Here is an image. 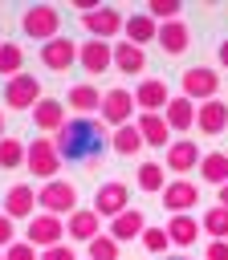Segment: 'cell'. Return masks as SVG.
Wrapping results in <instances>:
<instances>
[{
	"mask_svg": "<svg viewBox=\"0 0 228 260\" xmlns=\"http://www.w3.org/2000/svg\"><path fill=\"white\" fill-rule=\"evenodd\" d=\"M122 32H126V41H130V45H138V49H142L147 41H155V37H159V24H155L147 12H134V16L122 24Z\"/></svg>",
	"mask_w": 228,
	"mask_h": 260,
	"instance_id": "484cf974",
	"label": "cell"
},
{
	"mask_svg": "<svg viewBox=\"0 0 228 260\" xmlns=\"http://www.w3.org/2000/svg\"><path fill=\"white\" fill-rule=\"evenodd\" d=\"M208 260H228V240H208Z\"/></svg>",
	"mask_w": 228,
	"mask_h": 260,
	"instance_id": "ab89813d",
	"label": "cell"
},
{
	"mask_svg": "<svg viewBox=\"0 0 228 260\" xmlns=\"http://www.w3.org/2000/svg\"><path fill=\"white\" fill-rule=\"evenodd\" d=\"M41 260H77V252H73L69 244H53V248L41 252Z\"/></svg>",
	"mask_w": 228,
	"mask_h": 260,
	"instance_id": "f35d334b",
	"label": "cell"
},
{
	"mask_svg": "<svg viewBox=\"0 0 228 260\" xmlns=\"http://www.w3.org/2000/svg\"><path fill=\"white\" fill-rule=\"evenodd\" d=\"M24 73V49L16 41H4L0 45V77H16Z\"/></svg>",
	"mask_w": 228,
	"mask_h": 260,
	"instance_id": "f546056e",
	"label": "cell"
},
{
	"mask_svg": "<svg viewBox=\"0 0 228 260\" xmlns=\"http://www.w3.org/2000/svg\"><path fill=\"white\" fill-rule=\"evenodd\" d=\"M4 260H41V256H37V248L28 240H16V244L4 248Z\"/></svg>",
	"mask_w": 228,
	"mask_h": 260,
	"instance_id": "8d00e7d4",
	"label": "cell"
},
{
	"mask_svg": "<svg viewBox=\"0 0 228 260\" xmlns=\"http://www.w3.org/2000/svg\"><path fill=\"white\" fill-rule=\"evenodd\" d=\"M167 81L163 77H142L138 81V89H134V106H138V114H163L167 110Z\"/></svg>",
	"mask_w": 228,
	"mask_h": 260,
	"instance_id": "4fadbf2b",
	"label": "cell"
},
{
	"mask_svg": "<svg viewBox=\"0 0 228 260\" xmlns=\"http://www.w3.org/2000/svg\"><path fill=\"white\" fill-rule=\"evenodd\" d=\"M200 228L212 236V240H228V207H208L204 211V219H200Z\"/></svg>",
	"mask_w": 228,
	"mask_h": 260,
	"instance_id": "4dcf8cb0",
	"label": "cell"
},
{
	"mask_svg": "<svg viewBox=\"0 0 228 260\" xmlns=\"http://www.w3.org/2000/svg\"><path fill=\"white\" fill-rule=\"evenodd\" d=\"M65 232L73 236V240H81V244H90L94 236H102V223H98V211L94 207H77L69 219H65Z\"/></svg>",
	"mask_w": 228,
	"mask_h": 260,
	"instance_id": "44dd1931",
	"label": "cell"
},
{
	"mask_svg": "<svg viewBox=\"0 0 228 260\" xmlns=\"http://www.w3.org/2000/svg\"><path fill=\"white\" fill-rule=\"evenodd\" d=\"M41 102V81L33 73H16L4 81V106L8 110H33Z\"/></svg>",
	"mask_w": 228,
	"mask_h": 260,
	"instance_id": "8992f818",
	"label": "cell"
},
{
	"mask_svg": "<svg viewBox=\"0 0 228 260\" xmlns=\"http://www.w3.org/2000/svg\"><path fill=\"white\" fill-rule=\"evenodd\" d=\"M200 158H204V150H200L191 138H171V146L163 150V162H167V171H175L179 179H183L187 171H195V167H200Z\"/></svg>",
	"mask_w": 228,
	"mask_h": 260,
	"instance_id": "30bf717a",
	"label": "cell"
},
{
	"mask_svg": "<svg viewBox=\"0 0 228 260\" xmlns=\"http://www.w3.org/2000/svg\"><path fill=\"white\" fill-rule=\"evenodd\" d=\"M122 24H126V20H122V12H118L114 4H98L94 12L81 16V28H90L94 41H110V37H118Z\"/></svg>",
	"mask_w": 228,
	"mask_h": 260,
	"instance_id": "ba28073f",
	"label": "cell"
},
{
	"mask_svg": "<svg viewBox=\"0 0 228 260\" xmlns=\"http://www.w3.org/2000/svg\"><path fill=\"white\" fill-rule=\"evenodd\" d=\"M110 150H114V154H122V158H134V154L142 150V134H138V126H134V122L118 126V130H114V138H110Z\"/></svg>",
	"mask_w": 228,
	"mask_h": 260,
	"instance_id": "4316f807",
	"label": "cell"
},
{
	"mask_svg": "<svg viewBox=\"0 0 228 260\" xmlns=\"http://www.w3.org/2000/svg\"><path fill=\"white\" fill-rule=\"evenodd\" d=\"M86 260H118V244L102 232V236H94V240L86 244Z\"/></svg>",
	"mask_w": 228,
	"mask_h": 260,
	"instance_id": "e575fe53",
	"label": "cell"
},
{
	"mask_svg": "<svg viewBox=\"0 0 228 260\" xmlns=\"http://www.w3.org/2000/svg\"><path fill=\"white\" fill-rule=\"evenodd\" d=\"M134 126H138V134H142V146H155V150H167V146H171V130H167L163 114H138Z\"/></svg>",
	"mask_w": 228,
	"mask_h": 260,
	"instance_id": "e0dca14e",
	"label": "cell"
},
{
	"mask_svg": "<svg viewBox=\"0 0 228 260\" xmlns=\"http://www.w3.org/2000/svg\"><path fill=\"white\" fill-rule=\"evenodd\" d=\"M126 207H130V187H126V183L110 179V183H102V187L94 191V211H98V219H114V215H122Z\"/></svg>",
	"mask_w": 228,
	"mask_h": 260,
	"instance_id": "52a82bcc",
	"label": "cell"
},
{
	"mask_svg": "<svg viewBox=\"0 0 228 260\" xmlns=\"http://www.w3.org/2000/svg\"><path fill=\"white\" fill-rule=\"evenodd\" d=\"M0 138H4V114H0Z\"/></svg>",
	"mask_w": 228,
	"mask_h": 260,
	"instance_id": "ee69618b",
	"label": "cell"
},
{
	"mask_svg": "<svg viewBox=\"0 0 228 260\" xmlns=\"http://www.w3.org/2000/svg\"><path fill=\"white\" fill-rule=\"evenodd\" d=\"M163 122H167V130H191L195 126V102L183 98V93H175L167 102V110H163Z\"/></svg>",
	"mask_w": 228,
	"mask_h": 260,
	"instance_id": "ffe728a7",
	"label": "cell"
},
{
	"mask_svg": "<svg viewBox=\"0 0 228 260\" xmlns=\"http://www.w3.org/2000/svg\"><path fill=\"white\" fill-rule=\"evenodd\" d=\"M0 45H4V41H0Z\"/></svg>",
	"mask_w": 228,
	"mask_h": 260,
	"instance_id": "bcb514c9",
	"label": "cell"
},
{
	"mask_svg": "<svg viewBox=\"0 0 228 260\" xmlns=\"http://www.w3.org/2000/svg\"><path fill=\"white\" fill-rule=\"evenodd\" d=\"M37 191L28 187V183H12L8 191H4V215L8 219H33L37 211Z\"/></svg>",
	"mask_w": 228,
	"mask_h": 260,
	"instance_id": "9a60e30c",
	"label": "cell"
},
{
	"mask_svg": "<svg viewBox=\"0 0 228 260\" xmlns=\"http://www.w3.org/2000/svg\"><path fill=\"white\" fill-rule=\"evenodd\" d=\"M41 61H45V69L61 73V69H69V65L77 61V45H73L69 37H53V41L41 45Z\"/></svg>",
	"mask_w": 228,
	"mask_h": 260,
	"instance_id": "2e32d148",
	"label": "cell"
},
{
	"mask_svg": "<svg viewBox=\"0 0 228 260\" xmlns=\"http://www.w3.org/2000/svg\"><path fill=\"white\" fill-rule=\"evenodd\" d=\"M77 65L86 69V73H106L110 65H114V45L110 41H81L77 45Z\"/></svg>",
	"mask_w": 228,
	"mask_h": 260,
	"instance_id": "7c38bea8",
	"label": "cell"
},
{
	"mask_svg": "<svg viewBox=\"0 0 228 260\" xmlns=\"http://www.w3.org/2000/svg\"><path fill=\"white\" fill-rule=\"evenodd\" d=\"M20 28L33 37V41H53V37H61L57 28H61V16H57V8L53 4H33L24 16H20Z\"/></svg>",
	"mask_w": 228,
	"mask_h": 260,
	"instance_id": "277c9868",
	"label": "cell"
},
{
	"mask_svg": "<svg viewBox=\"0 0 228 260\" xmlns=\"http://www.w3.org/2000/svg\"><path fill=\"white\" fill-rule=\"evenodd\" d=\"M33 126H41V130H61L65 126V106L57 102V98H41L37 106H33Z\"/></svg>",
	"mask_w": 228,
	"mask_h": 260,
	"instance_id": "7402d4cb",
	"label": "cell"
},
{
	"mask_svg": "<svg viewBox=\"0 0 228 260\" xmlns=\"http://www.w3.org/2000/svg\"><path fill=\"white\" fill-rule=\"evenodd\" d=\"M53 146H57L61 162H94V158L106 154L110 138L98 126V118H81L77 114V118H65V126L53 134Z\"/></svg>",
	"mask_w": 228,
	"mask_h": 260,
	"instance_id": "6da1fadb",
	"label": "cell"
},
{
	"mask_svg": "<svg viewBox=\"0 0 228 260\" xmlns=\"http://www.w3.org/2000/svg\"><path fill=\"white\" fill-rule=\"evenodd\" d=\"M98 114H102V122H106V126H114V130H118V126H126V122L134 118V93H130V89H106V93H102V110H98Z\"/></svg>",
	"mask_w": 228,
	"mask_h": 260,
	"instance_id": "9c48e42d",
	"label": "cell"
},
{
	"mask_svg": "<svg viewBox=\"0 0 228 260\" xmlns=\"http://www.w3.org/2000/svg\"><path fill=\"white\" fill-rule=\"evenodd\" d=\"M142 248L151 252V256H167V248H171V240H167V228H142Z\"/></svg>",
	"mask_w": 228,
	"mask_h": 260,
	"instance_id": "d590c367",
	"label": "cell"
},
{
	"mask_svg": "<svg viewBox=\"0 0 228 260\" xmlns=\"http://www.w3.org/2000/svg\"><path fill=\"white\" fill-rule=\"evenodd\" d=\"M200 232H204V228H200L191 215H171V219H167V240H171L175 248H191V244L200 240Z\"/></svg>",
	"mask_w": 228,
	"mask_h": 260,
	"instance_id": "d4e9b609",
	"label": "cell"
},
{
	"mask_svg": "<svg viewBox=\"0 0 228 260\" xmlns=\"http://www.w3.org/2000/svg\"><path fill=\"white\" fill-rule=\"evenodd\" d=\"M8 244H16V219H8V215L0 211V252H4Z\"/></svg>",
	"mask_w": 228,
	"mask_h": 260,
	"instance_id": "74e56055",
	"label": "cell"
},
{
	"mask_svg": "<svg viewBox=\"0 0 228 260\" xmlns=\"http://www.w3.org/2000/svg\"><path fill=\"white\" fill-rule=\"evenodd\" d=\"M24 150H28L24 142H16V138H8V134H4V138H0V171L20 167V162H24Z\"/></svg>",
	"mask_w": 228,
	"mask_h": 260,
	"instance_id": "1f68e13d",
	"label": "cell"
},
{
	"mask_svg": "<svg viewBox=\"0 0 228 260\" xmlns=\"http://www.w3.org/2000/svg\"><path fill=\"white\" fill-rule=\"evenodd\" d=\"M114 69H118V73H142V69H147L142 49H138V45H130L126 37H122V41H114Z\"/></svg>",
	"mask_w": 228,
	"mask_h": 260,
	"instance_id": "cb8c5ba5",
	"label": "cell"
},
{
	"mask_svg": "<svg viewBox=\"0 0 228 260\" xmlns=\"http://www.w3.org/2000/svg\"><path fill=\"white\" fill-rule=\"evenodd\" d=\"M138 187L142 191H155V195H163V162H142L138 167Z\"/></svg>",
	"mask_w": 228,
	"mask_h": 260,
	"instance_id": "836d02e7",
	"label": "cell"
},
{
	"mask_svg": "<svg viewBox=\"0 0 228 260\" xmlns=\"http://www.w3.org/2000/svg\"><path fill=\"white\" fill-rule=\"evenodd\" d=\"M163 260H191V256H163Z\"/></svg>",
	"mask_w": 228,
	"mask_h": 260,
	"instance_id": "7bdbcfd3",
	"label": "cell"
},
{
	"mask_svg": "<svg viewBox=\"0 0 228 260\" xmlns=\"http://www.w3.org/2000/svg\"><path fill=\"white\" fill-rule=\"evenodd\" d=\"M220 93V73L212 69V65H191V69H183V98H191V102H212Z\"/></svg>",
	"mask_w": 228,
	"mask_h": 260,
	"instance_id": "5b68a950",
	"label": "cell"
},
{
	"mask_svg": "<svg viewBox=\"0 0 228 260\" xmlns=\"http://www.w3.org/2000/svg\"><path fill=\"white\" fill-rule=\"evenodd\" d=\"M179 12H183V4H179V0H151V4H147V16H151L155 24L179 20Z\"/></svg>",
	"mask_w": 228,
	"mask_h": 260,
	"instance_id": "d6a6232c",
	"label": "cell"
},
{
	"mask_svg": "<svg viewBox=\"0 0 228 260\" xmlns=\"http://www.w3.org/2000/svg\"><path fill=\"white\" fill-rule=\"evenodd\" d=\"M37 207L49 211V215H57V219H69L77 211V187L65 183V179H53V183H45L37 191Z\"/></svg>",
	"mask_w": 228,
	"mask_h": 260,
	"instance_id": "7a4b0ae2",
	"label": "cell"
},
{
	"mask_svg": "<svg viewBox=\"0 0 228 260\" xmlns=\"http://www.w3.org/2000/svg\"><path fill=\"white\" fill-rule=\"evenodd\" d=\"M69 106H73L81 118H90V114H98V110H102V93H98L90 81H81V85H73V89H69Z\"/></svg>",
	"mask_w": 228,
	"mask_h": 260,
	"instance_id": "f1b7e54d",
	"label": "cell"
},
{
	"mask_svg": "<svg viewBox=\"0 0 228 260\" xmlns=\"http://www.w3.org/2000/svg\"><path fill=\"white\" fill-rule=\"evenodd\" d=\"M220 65H224V69H228V37H224V41H220Z\"/></svg>",
	"mask_w": 228,
	"mask_h": 260,
	"instance_id": "60d3db41",
	"label": "cell"
},
{
	"mask_svg": "<svg viewBox=\"0 0 228 260\" xmlns=\"http://www.w3.org/2000/svg\"><path fill=\"white\" fill-rule=\"evenodd\" d=\"M24 167H28L37 179L53 183V179H57V171H61V154H57L53 138H33V142H28V150H24Z\"/></svg>",
	"mask_w": 228,
	"mask_h": 260,
	"instance_id": "3957f363",
	"label": "cell"
},
{
	"mask_svg": "<svg viewBox=\"0 0 228 260\" xmlns=\"http://www.w3.org/2000/svg\"><path fill=\"white\" fill-rule=\"evenodd\" d=\"M0 260H4V256H0Z\"/></svg>",
	"mask_w": 228,
	"mask_h": 260,
	"instance_id": "f6af8a7d",
	"label": "cell"
},
{
	"mask_svg": "<svg viewBox=\"0 0 228 260\" xmlns=\"http://www.w3.org/2000/svg\"><path fill=\"white\" fill-rule=\"evenodd\" d=\"M142 228H147V215H142L138 207H126L122 215H114V219H110V232H106V236H110L114 244H122V240L142 236Z\"/></svg>",
	"mask_w": 228,
	"mask_h": 260,
	"instance_id": "d6986e66",
	"label": "cell"
},
{
	"mask_svg": "<svg viewBox=\"0 0 228 260\" xmlns=\"http://www.w3.org/2000/svg\"><path fill=\"white\" fill-rule=\"evenodd\" d=\"M220 207H228V183L220 187Z\"/></svg>",
	"mask_w": 228,
	"mask_h": 260,
	"instance_id": "b9f144b4",
	"label": "cell"
},
{
	"mask_svg": "<svg viewBox=\"0 0 228 260\" xmlns=\"http://www.w3.org/2000/svg\"><path fill=\"white\" fill-rule=\"evenodd\" d=\"M195 126H200L204 134H224V130H228V106H224L220 98L200 102V106H195Z\"/></svg>",
	"mask_w": 228,
	"mask_h": 260,
	"instance_id": "ac0fdd59",
	"label": "cell"
},
{
	"mask_svg": "<svg viewBox=\"0 0 228 260\" xmlns=\"http://www.w3.org/2000/svg\"><path fill=\"white\" fill-rule=\"evenodd\" d=\"M155 41L163 45V53H183L191 45V28L183 20H167V24H159V37Z\"/></svg>",
	"mask_w": 228,
	"mask_h": 260,
	"instance_id": "603a6c76",
	"label": "cell"
},
{
	"mask_svg": "<svg viewBox=\"0 0 228 260\" xmlns=\"http://www.w3.org/2000/svg\"><path fill=\"white\" fill-rule=\"evenodd\" d=\"M61 236H65V219H57V215H49V211H37L24 240H28L33 248H53V244H61Z\"/></svg>",
	"mask_w": 228,
	"mask_h": 260,
	"instance_id": "8fae6325",
	"label": "cell"
},
{
	"mask_svg": "<svg viewBox=\"0 0 228 260\" xmlns=\"http://www.w3.org/2000/svg\"><path fill=\"white\" fill-rule=\"evenodd\" d=\"M200 179L212 183V187H224V183H228V154H224V150L204 154V158H200Z\"/></svg>",
	"mask_w": 228,
	"mask_h": 260,
	"instance_id": "83f0119b",
	"label": "cell"
},
{
	"mask_svg": "<svg viewBox=\"0 0 228 260\" xmlns=\"http://www.w3.org/2000/svg\"><path fill=\"white\" fill-rule=\"evenodd\" d=\"M195 203H200L195 183H187V179H171V183L163 187V207H167L171 215H187Z\"/></svg>",
	"mask_w": 228,
	"mask_h": 260,
	"instance_id": "5bb4252c",
	"label": "cell"
}]
</instances>
